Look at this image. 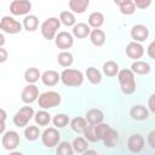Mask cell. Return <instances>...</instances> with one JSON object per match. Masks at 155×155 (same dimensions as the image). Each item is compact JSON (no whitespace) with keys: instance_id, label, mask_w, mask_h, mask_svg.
Here are the masks:
<instances>
[{"instance_id":"obj_1","label":"cell","mask_w":155,"mask_h":155,"mask_svg":"<svg viewBox=\"0 0 155 155\" xmlns=\"http://www.w3.org/2000/svg\"><path fill=\"white\" fill-rule=\"evenodd\" d=\"M117 80L120 88L125 94H132L136 91V79L131 69H121L117 73Z\"/></svg>"},{"instance_id":"obj_2","label":"cell","mask_w":155,"mask_h":155,"mask_svg":"<svg viewBox=\"0 0 155 155\" xmlns=\"http://www.w3.org/2000/svg\"><path fill=\"white\" fill-rule=\"evenodd\" d=\"M61 81L68 87H79L84 82V74L78 69L65 68L61 74Z\"/></svg>"},{"instance_id":"obj_3","label":"cell","mask_w":155,"mask_h":155,"mask_svg":"<svg viewBox=\"0 0 155 155\" xmlns=\"http://www.w3.org/2000/svg\"><path fill=\"white\" fill-rule=\"evenodd\" d=\"M38 104L41 109H52L57 105H59L62 98H61V94L56 91H46V92H42L41 94H39L38 97Z\"/></svg>"},{"instance_id":"obj_4","label":"cell","mask_w":155,"mask_h":155,"mask_svg":"<svg viewBox=\"0 0 155 155\" xmlns=\"http://www.w3.org/2000/svg\"><path fill=\"white\" fill-rule=\"evenodd\" d=\"M59 27H61V21H59V18H57V17H50V18L45 19V21L41 23L40 30H41L42 36H44L46 40H53L54 36H56V34L58 33Z\"/></svg>"},{"instance_id":"obj_5","label":"cell","mask_w":155,"mask_h":155,"mask_svg":"<svg viewBox=\"0 0 155 155\" xmlns=\"http://www.w3.org/2000/svg\"><path fill=\"white\" fill-rule=\"evenodd\" d=\"M33 116H34V109L29 105H25V107H22L15 114L12 121L17 127H25L29 124V121L33 119Z\"/></svg>"},{"instance_id":"obj_6","label":"cell","mask_w":155,"mask_h":155,"mask_svg":"<svg viewBox=\"0 0 155 155\" xmlns=\"http://www.w3.org/2000/svg\"><path fill=\"white\" fill-rule=\"evenodd\" d=\"M61 140V133L56 127H48L41 133V142L45 148H54Z\"/></svg>"},{"instance_id":"obj_7","label":"cell","mask_w":155,"mask_h":155,"mask_svg":"<svg viewBox=\"0 0 155 155\" xmlns=\"http://www.w3.org/2000/svg\"><path fill=\"white\" fill-rule=\"evenodd\" d=\"M0 29L10 35H13V34L21 33L23 29V25L11 16H4L0 19Z\"/></svg>"},{"instance_id":"obj_8","label":"cell","mask_w":155,"mask_h":155,"mask_svg":"<svg viewBox=\"0 0 155 155\" xmlns=\"http://www.w3.org/2000/svg\"><path fill=\"white\" fill-rule=\"evenodd\" d=\"M1 144L4 149L12 151L19 145V134L16 131H6L2 133Z\"/></svg>"},{"instance_id":"obj_9","label":"cell","mask_w":155,"mask_h":155,"mask_svg":"<svg viewBox=\"0 0 155 155\" xmlns=\"http://www.w3.org/2000/svg\"><path fill=\"white\" fill-rule=\"evenodd\" d=\"M31 10V2L29 0H13L10 4V12L15 16H25Z\"/></svg>"},{"instance_id":"obj_10","label":"cell","mask_w":155,"mask_h":155,"mask_svg":"<svg viewBox=\"0 0 155 155\" xmlns=\"http://www.w3.org/2000/svg\"><path fill=\"white\" fill-rule=\"evenodd\" d=\"M54 44L61 51H65L74 45V36L68 31H59L54 36Z\"/></svg>"},{"instance_id":"obj_11","label":"cell","mask_w":155,"mask_h":155,"mask_svg":"<svg viewBox=\"0 0 155 155\" xmlns=\"http://www.w3.org/2000/svg\"><path fill=\"white\" fill-rule=\"evenodd\" d=\"M38 97H39V88L34 84H28L21 93V99L25 104H30V103L35 102L38 99Z\"/></svg>"},{"instance_id":"obj_12","label":"cell","mask_w":155,"mask_h":155,"mask_svg":"<svg viewBox=\"0 0 155 155\" xmlns=\"http://www.w3.org/2000/svg\"><path fill=\"white\" fill-rule=\"evenodd\" d=\"M126 54H127L128 58H131L133 61H137V59H139V58L143 57V54H144V47L142 46L140 42L131 41L126 46Z\"/></svg>"},{"instance_id":"obj_13","label":"cell","mask_w":155,"mask_h":155,"mask_svg":"<svg viewBox=\"0 0 155 155\" xmlns=\"http://www.w3.org/2000/svg\"><path fill=\"white\" fill-rule=\"evenodd\" d=\"M131 38L133 41L143 42L149 38V29L144 24H136L131 28Z\"/></svg>"},{"instance_id":"obj_14","label":"cell","mask_w":155,"mask_h":155,"mask_svg":"<svg viewBox=\"0 0 155 155\" xmlns=\"http://www.w3.org/2000/svg\"><path fill=\"white\" fill-rule=\"evenodd\" d=\"M144 148V139L140 134L134 133L132 136H130L128 140H127V149L131 153H140Z\"/></svg>"},{"instance_id":"obj_15","label":"cell","mask_w":155,"mask_h":155,"mask_svg":"<svg viewBox=\"0 0 155 155\" xmlns=\"http://www.w3.org/2000/svg\"><path fill=\"white\" fill-rule=\"evenodd\" d=\"M149 114L150 111L148 110V108H145L144 105H133L130 110V115L133 120L136 121H144V120H148L149 119Z\"/></svg>"},{"instance_id":"obj_16","label":"cell","mask_w":155,"mask_h":155,"mask_svg":"<svg viewBox=\"0 0 155 155\" xmlns=\"http://www.w3.org/2000/svg\"><path fill=\"white\" fill-rule=\"evenodd\" d=\"M40 79L45 86H54L61 80V76H59L58 71H56V70H46L41 74Z\"/></svg>"},{"instance_id":"obj_17","label":"cell","mask_w":155,"mask_h":155,"mask_svg":"<svg viewBox=\"0 0 155 155\" xmlns=\"http://www.w3.org/2000/svg\"><path fill=\"white\" fill-rule=\"evenodd\" d=\"M90 41L92 45L97 46V47H101L105 44V33L99 29V28H96V29H91L90 31Z\"/></svg>"},{"instance_id":"obj_18","label":"cell","mask_w":155,"mask_h":155,"mask_svg":"<svg viewBox=\"0 0 155 155\" xmlns=\"http://www.w3.org/2000/svg\"><path fill=\"white\" fill-rule=\"evenodd\" d=\"M85 119H86L87 124L97 125V124H99L104 120V114H103L102 110H99L97 108H93V109L87 110V113L85 115Z\"/></svg>"},{"instance_id":"obj_19","label":"cell","mask_w":155,"mask_h":155,"mask_svg":"<svg viewBox=\"0 0 155 155\" xmlns=\"http://www.w3.org/2000/svg\"><path fill=\"white\" fill-rule=\"evenodd\" d=\"M131 70L133 71V74H138V75H147L150 73L151 70V67L148 62H144V61H134L132 64H131Z\"/></svg>"},{"instance_id":"obj_20","label":"cell","mask_w":155,"mask_h":155,"mask_svg":"<svg viewBox=\"0 0 155 155\" xmlns=\"http://www.w3.org/2000/svg\"><path fill=\"white\" fill-rule=\"evenodd\" d=\"M101 140H103V143L107 148H114L119 142V134L114 128L109 127V130L105 132V134L103 136V138Z\"/></svg>"},{"instance_id":"obj_21","label":"cell","mask_w":155,"mask_h":155,"mask_svg":"<svg viewBox=\"0 0 155 155\" xmlns=\"http://www.w3.org/2000/svg\"><path fill=\"white\" fill-rule=\"evenodd\" d=\"M90 6V0H69V10L73 13L81 15Z\"/></svg>"},{"instance_id":"obj_22","label":"cell","mask_w":155,"mask_h":155,"mask_svg":"<svg viewBox=\"0 0 155 155\" xmlns=\"http://www.w3.org/2000/svg\"><path fill=\"white\" fill-rule=\"evenodd\" d=\"M91 28L86 23H75L73 25V36L78 39H85L90 35Z\"/></svg>"},{"instance_id":"obj_23","label":"cell","mask_w":155,"mask_h":155,"mask_svg":"<svg viewBox=\"0 0 155 155\" xmlns=\"http://www.w3.org/2000/svg\"><path fill=\"white\" fill-rule=\"evenodd\" d=\"M34 120H35V124L39 125V126H47L50 122H51V114L46 110V109H41L36 113H34Z\"/></svg>"},{"instance_id":"obj_24","label":"cell","mask_w":155,"mask_h":155,"mask_svg":"<svg viewBox=\"0 0 155 155\" xmlns=\"http://www.w3.org/2000/svg\"><path fill=\"white\" fill-rule=\"evenodd\" d=\"M22 25L27 31H35L39 27V19L34 15H25Z\"/></svg>"},{"instance_id":"obj_25","label":"cell","mask_w":155,"mask_h":155,"mask_svg":"<svg viewBox=\"0 0 155 155\" xmlns=\"http://www.w3.org/2000/svg\"><path fill=\"white\" fill-rule=\"evenodd\" d=\"M57 62H58V64H59L61 67H63V68H69V67L73 64V62H74V57H73V54H71L68 50L61 51V52L58 53V56H57Z\"/></svg>"},{"instance_id":"obj_26","label":"cell","mask_w":155,"mask_h":155,"mask_svg":"<svg viewBox=\"0 0 155 155\" xmlns=\"http://www.w3.org/2000/svg\"><path fill=\"white\" fill-rule=\"evenodd\" d=\"M71 147H73L74 153L84 154L85 150L88 149V140H87L85 137H76V138L73 140Z\"/></svg>"},{"instance_id":"obj_27","label":"cell","mask_w":155,"mask_h":155,"mask_svg":"<svg viewBox=\"0 0 155 155\" xmlns=\"http://www.w3.org/2000/svg\"><path fill=\"white\" fill-rule=\"evenodd\" d=\"M104 23V16L102 12H98V11H94L92 12L90 16H88V25L90 28H101Z\"/></svg>"},{"instance_id":"obj_28","label":"cell","mask_w":155,"mask_h":155,"mask_svg":"<svg viewBox=\"0 0 155 155\" xmlns=\"http://www.w3.org/2000/svg\"><path fill=\"white\" fill-rule=\"evenodd\" d=\"M86 78L92 85H98L102 81V74L94 67H88L86 69Z\"/></svg>"},{"instance_id":"obj_29","label":"cell","mask_w":155,"mask_h":155,"mask_svg":"<svg viewBox=\"0 0 155 155\" xmlns=\"http://www.w3.org/2000/svg\"><path fill=\"white\" fill-rule=\"evenodd\" d=\"M40 78H41V73L35 67H30L24 71V80L28 84H35Z\"/></svg>"},{"instance_id":"obj_30","label":"cell","mask_w":155,"mask_h":155,"mask_svg":"<svg viewBox=\"0 0 155 155\" xmlns=\"http://www.w3.org/2000/svg\"><path fill=\"white\" fill-rule=\"evenodd\" d=\"M119 64L114 61H107L104 64H103V73L109 76V78H114L119 73Z\"/></svg>"},{"instance_id":"obj_31","label":"cell","mask_w":155,"mask_h":155,"mask_svg":"<svg viewBox=\"0 0 155 155\" xmlns=\"http://www.w3.org/2000/svg\"><path fill=\"white\" fill-rule=\"evenodd\" d=\"M70 127L74 132L76 133H82L85 127L87 126V121L85 117H81V116H78V117H74L73 120H70Z\"/></svg>"},{"instance_id":"obj_32","label":"cell","mask_w":155,"mask_h":155,"mask_svg":"<svg viewBox=\"0 0 155 155\" xmlns=\"http://www.w3.org/2000/svg\"><path fill=\"white\" fill-rule=\"evenodd\" d=\"M59 21L65 27H73L76 23L75 13H73L71 11H62L59 15Z\"/></svg>"},{"instance_id":"obj_33","label":"cell","mask_w":155,"mask_h":155,"mask_svg":"<svg viewBox=\"0 0 155 155\" xmlns=\"http://www.w3.org/2000/svg\"><path fill=\"white\" fill-rule=\"evenodd\" d=\"M40 136H41V132H40V130H39L38 126H27L24 128V137L29 142L36 140Z\"/></svg>"},{"instance_id":"obj_34","label":"cell","mask_w":155,"mask_h":155,"mask_svg":"<svg viewBox=\"0 0 155 155\" xmlns=\"http://www.w3.org/2000/svg\"><path fill=\"white\" fill-rule=\"evenodd\" d=\"M52 122L56 128H63L70 122V119L67 114H57L56 116H53Z\"/></svg>"},{"instance_id":"obj_35","label":"cell","mask_w":155,"mask_h":155,"mask_svg":"<svg viewBox=\"0 0 155 155\" xmlns=\"http://www.w3.org/2000/svg\"><path fill=\"white\" fill-rule=\"evenodd\" d=\"M57 149H56V153L58 155H73L74 150H73V147L69 142L67 140H62L57 144Z\"/></svg>"},{"instance_id":"obj_36","label":"cell","mask_w":155,"mask_h":155,"mask_svg":"<svg viewBox=\"0 0 155 155\" xmlns=\"http://www.w3.org/2000/svg\"><path fill=\"white\" fill-rule=\"evenodd\" d=\"M82 133H84L85 138H86L88 142H91V143H96V142H98V138H97V136H96V131H94V125L87 124V126L85 127V130H84Z\"/></svg>"},{"instance_id":"obj_37","label":"cell","mask_w":155,"mask_h":155,"mask_svg":"<svg viewBox=\"0 0 155 155\" xmlns=\"http://www.w3.org/2000/svg\"><path fill=\"white\" fill-rule=\"evenodd\" d=\"M119 8H120V12H121L122 15H126V16L133 15V13L136 12V6H134V4H133L132 0H128V1H126L125 4L120 5Z\"/></svg>"},{"instance_id":"obj_38","label":"cell","mask_w":155,"mask_h":155,"mask_svg":"<svg viewBox=\"0 0 155 155\" xmlns=\"http://www.w3.org/2000/svg\"><path fill=\"white\" fill-rule=\"evenodd\" d=\"M109 125L108 124H104L103 121L102 122H99V124H97V125H94V131H96V136H97V138H98V140H101L102 138H103V136L105 134V132L109 130Z\"/></svg>"},{"instance_id":"obj_39","label":"cell","mask_w":155,"mask_h":155,"mask_svg":"<svg viewBox=\"0 0 155 155\" xmlns=\"http://www.w3.org/2000/svg\"><path fill=\"white\" fill-rule=\"evenodd\" d=\"M132 1L136 8H139V10H145L151 5V0H132Z\"/></svg>"},{"instance_id":"obj_40","label":"cell","mask_w":155,"mask_h":155,"mask_svg":"<svg viewBox=\"0 0 155 155\" xmlns=\"http://www.w3.org/2000/svg\"><path fill=\"white\" fill-rule=\"evenodd\" d=\"M148 144L151 149L155 148V131H150L148 134Z\"/></svg>"},{"instance_id":"obj_41","label":"cell","mask_w":155,"mask_h":155,"mask_svg":"<svg viewBox=\"0 0 155 155\" xmlns=\"http://www.w3.org/2000/svg\"><path fill=\"white\" fill-rule=\"evenodd\" d=\"M154 99H155V94L151 93L150 97H149V102H148V105H149V111L150 113H155V103H154Z\"/></svg>"},{"instance_id":"obj_42","label":"cell","mask_w":155,"mask_h":155,"mask_svg":"<svg viewBox=\"0 0 155 155\" xmlns=\"http://www.w3.org/2000/svg\"><path fill=\"white\" fill-rule=\"evenodd\" d=\"M7 58H8V52H7V50L0 47V64L4 63V62H6Z\"/></svg>"},{"instance_id":"obj_43","label":"cell","mask_w":155,"mask_h":155,"mask_svg":"<svg viewBox=\"0 0 155 155\" xmlns=\"http://www.w3.org/2000/svg\"><path fill=\"white\" fill-rule=\"evenodd\" d=\"M155 47V42L154 41H151L150 44H149V46H148V56H149V58L150 59H155V54H154V48Z\"/></svg>"},{"instance_id":"obj_44","label":"cell","mask_w":155,"mask_h":155,"mask_svg":"<svg viewBox=\"0 0 155 155\" xmlns=\"http://www.w3.org/2000/svg\"><path fill=\"white\" fill-rule=\"evenodd\" d=\"M6 117H7V114H6V111L4 110V109H1L0 108V120H6Z\"/></svg>"},{"instance_id":"obj_45","label":"cell","mask_w":155,"mask_h":155,"mask_svg":"<svg viewBox=\"0 0 155 155\" xmlns=\"http://www.w3.org/2000/svg\"><path fill=\"white\" fill-rule=\"evenodd\" d=\"M5 128H6L5 121H4V120H0V134H2V133L5 132Z\"/></svg>"},{"instance_id":"obj_46","label":"cell","mask_w":155,"mask_h":155,"mask_svg":"<svg viewBox=\"0 0 155 155\" xmlns=\"http://www.w3.org/2000/svg\"><path fill=\"white\" fill-rule=\"evenodd\" d=\"M5 45V36L2 33H0V47H2Z\"/></svg>"},{"instance_id":"obj_47","label":"cell","mask_w":155,"mask_h":155,"mask_svg":"<svg viewBox=\"0 0 155 155\" xmlns=\"http://www.w3.org/2000/svg\"><path fill=\"white\" fill-rule=\"evenodd\" d=\"M117 6H120V5H122V4H125L126 1H128V0H113Z\"/></svg>"}]
</instances>
